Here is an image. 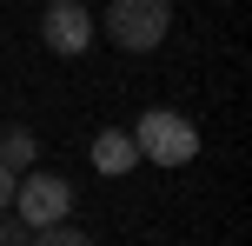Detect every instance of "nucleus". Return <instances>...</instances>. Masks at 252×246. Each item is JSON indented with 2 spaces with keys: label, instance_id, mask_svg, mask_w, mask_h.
Wrapping results in <instances>:
<instances>
[{
  "label": "nucleus",
  "instance_id": "3",
  "mask_svg": "<svg viewBox=\"0 0 252 246\" xmlns=\"http://www.w3.org/2000/svg\"><path fill=\"white\" fill-rule=\"evenodd\" d=\"M13 213H20L27 226H60L66 213H73V186L60 180V173H20L13 180Z\"/></svg>",
  "mask_w": 252,
  "mask_h": 246
},
{
  "label": "nucleus",
  "instance_id": "8",
  "mask_svg": "<svg viewBox=\"0 0 252 246\" xmlns=\"http://www.w3.org/2000/svg\"><path fill=\"white\" fill-rule=\"evenodd\" d=\"M0 246H33V226H27V220H20L13 207L0 213Z\"/></svg>",
  "mask_w": 252,
  "mask_h": 246
},
{
  "label": "nucleus",
  "instance_id": "6",
  "mask_svg": "<svg viewBox=\"0 0 252 246\" xmlns=\"http://www.w3.org/2000/svg\"><path fill=\"white\" fill-rule=\"evenodd\" d=\"M33 160H40V140L27 127H7L0 133V167L13 173V180H20V173H33Z\"/></svg>",
  "mask_w": 252,
  "mask_h": 246
},
{
  "label": "nucleus",
  "instance_id": "9",
  "mask_svg": "<svg viewBox=\"0 0 252 246\" xmlns=\"http://www.w3.org/2000/svg\"><path fill=\"white\" fill-rule=\"evenodd\" d=\"M7 207H13V173L0 167V213H7Z\"/></svg>",
  "mask_w": 252,
  "mask_h": 246
},
{
  "label": "nucleus",
  "instance_id": "4",
  "mask_svg": "<svg viewBox=\"0 0 252 246\" xmlns=\"http://www.w3.org/2000/svg\"><path fill=\"white\" fill-rule=\"evenodd\" d=\"M93 27H100V20H93L87 0H53V7L40 13V40H47L60 60H73V53L93 47Z\"/></svg>",
  "mask_w": 252,
  "mask_h": 246
},
{
  "label": "nucleus",
  "instance_id": "5",
  "mask_svg": "<svg viewBox=\"0 0 252 246\" xmlns=\"http://www.w3.org/2000/svg\"><path fill=\"white\" fill-rule=\"evenodd\" d=\"M93 167H100V173H133V167H139V146H133V133H120V127L93 133Z\"/></svg>",
  "mask_w": 252,
  "mask_h": 246
},
{
  "label": "nucleus",
  "instance_id": "2",
  "mask_svg": "<svg viewBox=\"0 0 252 246\" xmlns=\"http://www.w3.org/2000/svg\"><path fill=\"white\" fill-rule=\"evenodd\" d=\"M173 34V0H113L106 7V40L120 53H153Z\"/></svg>",
  "mask_w": 252,
  "mask_h": 246
},
{
  "label": "nucleus",
  "instance_id": "1",
  "mask_svg": "<svg viewBox=\"0 0 252 246\" xmlns=\"http://www.w3.org/2000/svg\"><path fill=\"white\" fill-rule=\"evenodd\" d=\"M133 146L153 167H186V160H199V127L186 113H173V106H146L133 127Z\"/></svg>",
  "mask_w": 252,
  "mask_h": 246
},
{
  "label": "nucleus",
  "instance_id": "7",
  "mask_svg": "<svg viewBox=\"0 0 252 246\" xmlns=\"http://www.w3.org/2000/svg\"><path fill=\"white\" fill-rule=\"evenodd\" d=\"M33 246H93V240L80 233V226H66V220H60V226H40V233H33Z\"/></svg>",
  "mask_w": 252,
  "mask_h": 246
}]
</instances>
